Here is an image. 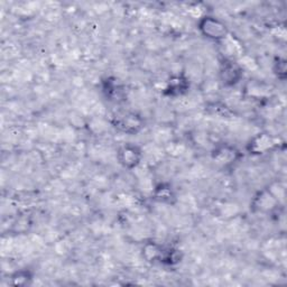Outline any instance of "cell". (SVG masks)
<instances>
[{"instance_id": "6da1fadb", "label": "cell", "mask_w": 287, "mask_h": 287, "mask_svg": "<svg viewBox=\"0 0 287 287\" xmlns=\"http://www.w3.org/2000/svg\"><path fill=\"white\" fill-rule=\"evenodd\" d=\"M201 28H202L206 35H209V37H212V38L225 37L226 33H227L225 25L221 24L220 21H218L213 18H210V17H208V19H204Z\"/></svg>"}, {"instance_id": "7a4b0ae2", "label": "cell", "mask_w": 287, "mask_h": 287, "mask_svg": "<svg viewBox=\"0 0 287 287\" xmlns=\"http://www.w3.org/2000/svg\"><path fill=\"white\" fill-rule=\"evenodd\" d=\"M139 153L135 147H125L122 151V160L125 165L134 166L138 162Z\"/></svg>"}]
</instances>
